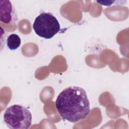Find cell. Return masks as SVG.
<instances>
[{
	"label": "cell",
	"instance_id": "obj_1",
	"mask_svg": "<svg viewBox=\"0 0 129 129\" xmlns=\"http://www.w3.org/2000/svg\"><path fill=\"white\" fill-rule=\"evenodd\" d=\"M55 105L61 118L73 123L85 119L90 112L86 92L79 86L63 89L57 96Z\"/></svg>",
	"mask_w": 129,
	"mask_h": 129
},
{
	"label": "cell",
	"instance_id": "obj_2",
	"mask_svg": "<svg viewBox=\"0 0 129 129\" xmlns=\"http://www.w3.org/2000/svg\"><path fill=\"white\" fill-rule=\"evenodd\" d=\"M3 117L4 122L10 129H27L31 125V112L19 104H14L7 108Z\"/></svg>",
	"mask_w": 129,
	"mask_h": 129
},
{
	"label": "cell",
	"instance_id": "obj_3",
	"mask_svg": "<svg viewBox=\"0 0 129 129\" xmlns=\"http://www.w3.org/2000/svg\"><path fill=\"white\" fill-rule=\"evenodd\" d=\"M33 28L39 37L50 39L59 31L60 27L57 19L53 14L42 12L35 19Z\"/></svg>",
	"mask_w": 129,
	"mask_h": 129
},
{
	"label": "cell",
	"instance_id": "obj_4",
	"mask_svg": "<svg viewBox=\"0 0 129 129\" xmlns=\"http://www.w3.org/2000/svg\"><path fill=\"white\" fill-rule=\"evenodd\" d=\"M0 3L1 21L5 24H10L15 21L17 16L11 2L9 0H1Z\"/></svg>",
	"mask_w": 129,
	"mask_h": 129
},
{
	"label": "cell",
	"instance_id": "obj_5",
	"mask_svg": "<svg viewBox=\"0 0 129 129\" xmlns=\"http://www.w3.org/2000/svg\"><path fill=\"white\" fill-rule=\"evenodd\" d=\"M21 43V40L18 35L11 34L9 35L6 40V44L8 48L11 50H15L18 48Z\"/></svg>",
	"mask_w": 129,
	"mask_h": 129
}]
</instances>
